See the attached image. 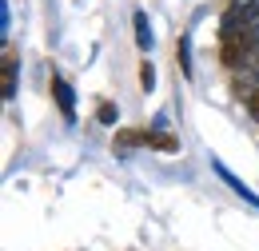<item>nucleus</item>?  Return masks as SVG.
Listing matches in <instances>:
<instances>
[{"label": "nucleus", "instance_id": "f257e3e1", "mask_svg": "<svg viewBox=\"0 0 259 251\" xmlns=\"http://www.w3.org/2000/svg\"><path fill=\"white\" fill-rule=\"evenodd\" d=\"M52 96H56V104H60L64 120H76V96H72V88H68L60 76H52Z\"/></svg>", "mask_w": 259, "mask_h": 251}, {"label": "nucleus", "instance_id": "f03ea898", "mask_svg": "<svg viewBox=\"0 0 259 251\" xmlns=\"http://www.w3.org/2000/svg\"><path fill=\"white\" fill-rule=\"evenodd\" d=\"M0 84H4V100L16 96V52L4 48V64H0Z\"/></svg>", "mask_w": 259, "mask_h": 251}, {"label": "nucleus", "instance_id": "7ed1b4c3", "mask_svg": "<svg viewBox=\"0 0 259 251\" xmlns=\"http://www.w3.org/2000/svg\"><path fill=\"white\" fill-rule=\"evenodd\" d=\"M132 24H136V44H140V52H148L152 40H156V36H152V20H148V12L136 8V12H132Z\"/></svg>", "mask_w": 259, "mask_h": 251}, {"label": "nucleus", "instance_id": "20e7f679", "mask_svg": "<svg viewBox=\"0 0 259 251\" xmlns=\"http://www.w3.org/2000/svg\"><path fill=\"white\" fill-rule=\"evenodd\" d=\"M215 172H220V176H224V184H227V188H231V191H235V195H243V199H247V203H259V195H255V191H247V188H243V180H235V176H231V172H227L224 163H215Z\"/></svg>", "mask_w": 259, "mask_h": 251}, {"label": "nucleus", "instance_id": "39448f33", "mask_svg": "<svg viewBox=\"0 0 259 251\" xmlns=\"http://www.w3.org/2000/svg\"><path fill=\"white\" fill-rule=\"evenodd\" d=\"M140 144H148V132H116V148H124V152H128V148H140Z\"/></svg>", "mask_w": 259, "mask_h": 251}, {"label": "nucleus", "instance_id": "423d86ee", "mask_svg": "<svg viewBox=\"0 0 259 251\" xmlns=\"http://www.w3.org/2000/svg\"><path fill=\"white\" fill-rule=\"evenodd\" d=\"M148 148H160V152H176V148H180V140H176V136H167V132H148Z\"/></svg>", "mask_w": 259, "mask_h": 251}, {"label": "nucleus", "instance_id": "0eeeda50", "mask_svg": "<svg viewBox=\"0 0 259 251\" xmlns=\"http://www.w3.org/2000/svg\"><path fill=\"white\" fill-rule=\"evenodd\" d=\"M140 84H144V92L156 88V68H152V60H144V68H140Z\"/></svg>", "mask_w": 259, "mask_h": 251}, {"label": "nucleus", "instance_id": "6e6552de", "mask_svg": "<svg viewBox=\"0 0 259 251\" xmlns=\"http://www.w3.org/2000/svg\"><path fill=\"white\" fill-rule=\"evenodd\" d=\"M96 120H100V124H108V128H112V124H116V104H108V100H104V104L96 108Z\"/></svg>", "mask_w": 259, "mask_h": 251}, {"label": "nucleus", "instance_id": "1a4fd4ad", "mask_svg": "<svg viewBox=\"0 0 259 251\" xmlns=\"http://www.w3.org/2000/svg\"><path fill=\"white\" fill-rule=\"evenodd\" d=\"M176 56H180V68H184V76H192V60H188V40H180V44H176Z\"/></svg>", "mask_w": 259, "mask_h": 251}, {"label": "nucleus", "instance_id": "9d476101", "mask_svg": "<svg viewBox=\"0 0 259 251\" xmlns=\"http://www.w3.org/2000/svg\"><path fill=\"white\" fill-rule=\"evenodd\" d=\"M243 72H251V76H259V40H255V48H251V56L243 60Z\"/></svg>", "mask_w": 259, "mask_h": 251}, {"label": "nucleus", "instance_id": "9b49d317", "mask_svg": "<svg viewBox=\"0 0 259 251\" xmlns=\"http://www.w3.org/2000/svg\"><path fill=\"white\" fill-rule=\"evenodd\" d=\"M247 108H251V116H255V120H259V88H255V96L247 100Z\"/></svg>", "mask_w": 259, "mask_h": 251}]
</instances>
